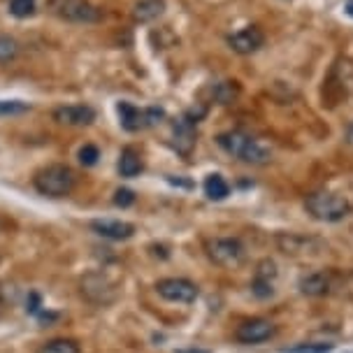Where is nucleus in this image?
<instances>
[{
    "instance_id": "39448f33",
    "label": "nucleus",
    "mask_w": 353,
    "mask_h": 353,
    "mask_svg": "<svg viewBox=\"0 0 353 353\" xmlns=\"http://www.w3.org/2000/svg\"><path fill=\"white\" fill-rule=\"evenodd\" d=\"M207 256L221 268H237L244 263V244L237 237H216L207 242Z\"/></svg>"
},
{
    "instance_id": "dca6fc26",
    "label": "nucleus",
    "mask_w": 353,
    "mask_h": 353,
    "mask_svg": "<svg viewBox=\"0 0 353 353\" xmlns=\"http://www.w3.org/2000/svg\"><path fill=\"white\" fill-rule=\"evenodd\" d=\"M330 288H332V279L325 272H312L300 279V293L309 295V298H321V295L330 293Z\"/></svg>"
},
{
    "instance_id": "1a4fd4ad",
    "label": "nucleus",
    "mask_w": 353,
    "mask_h": 353,
    "mask_svg": "<svg viewBox=\"0 0 353 353\" xmlns=\"http://www.w3.org/2000/svg\"><path fill=\"white\" fill-rule=\"evenodd\" d=\"M274 332H276V327L272 321L251 319V321H244V323L237 325L235 339L242 344H263V342H268V339H272Z\"/></svg>"
},
{
    "instance_id": "c756f323",
    "label": "nucleus",
    "mask_w": 353,
    "mask_h": 353,
    "mask_svg": "<svg viewBox=\"0 0 353 353\" xmlns=\"http://www.w3.org/2000/svg\"><path fill=\"white\" fill-rule=\"evenodd\" d=\"M179 353H207V351H179Z\"/></svg>"
},
{
    "instance_id": "2eb2a0df",
    "label": "nucleus",
    "mask_w": 353,
    "mask_h": 353,
    "mask_svg": "<svg viewBox=\"0 0 353 353\" xmlns=\"http://www.w3.org/2000/svg\"><path fill=\"white\" fill-rule=\"evenodd\" d=\"M195 123H198V119L191 117H184L174 123V149L181 156H191L195 147Z\"/></svg>"
},
{
    "instance_id": "4be33fe9",
    "label": "nucleus",
    "mask_w": 353,
    "mask_h": 353,
    "mask_svg": "<svg viewBox=\"0 0 353 353\" xmlns=\"http://www.w3.org/2000/svg\"><path fill=\"white\" fill-rule=\"evenodd\" d=\"M19 56V42L10 35H0V63H10Z\"/></svg>"
},
{
    "instance_id": "20e7f679",
    "label": "nucleus",
    "mask_w": 353,
    "mask_h": 353,
    "mask_svg": "<svg viewBox=\"0 0 353 353\" xmlns=\"http://www.w3.org/2000/svg\"><path fill=\"white\" fill-rule=\"evenodd\" d=\"M49 12L70 23H96L103 19V10L88 0H49Z\"/></svg>"
},
{
    "instance_id": "0eeeda50",
    "label": "nucleus",
    "mask_w": 353,
    "mask_h": 353,
    "mask_svg": "<svg viewBox=\"0 0 353 353\" xmlns=\"http://www.w3.org/2000/svg\"><path fill=\"white\" fill-rule=\"evenodd\" d=\"M117 110H119V117H121V125L130 132L142 130V128H147V125H154L163 119V110H156V107L137 110V107L130 103H119Z\"/></svg>"
},
{
    "instance_id": "f257e3e1",
    "label": "nucleus",
    "mask_w": 353,
    "mask_h": 353,
    "mask_svg": "<svg viewBox=\"0 0 353 353\" xmlns=\"http://www.w3.org/2000/svg\"><path fill=\"white\" fill-rule=\"evenodd\" d=\"M216 142L223 151H228L230 156H237L239 161L249 163V165H265L272 159V149L268 144H263L261 140H256V137H251L242 130L221 132Z\"/></svg>"
},
{
    "instance_id": "f03ea898",
    "label": "nucleus",
    "mask_w": 353,
    "mask_h": 353,
    "mask_svg": "<svg viewBox=\"0 0 353 353\" xmlns=\"http://www.w3.org/2000/svg\"><path fill=\"white\" fill-rule=\"evenodd\" d=\"M74 181H77V176H74L72 168L61 165V163L42 168L40 172L33 176L37 193L47 195V198H65V195H70L74 188Z\"/></svg>"
},
{
    "instance_id": "f8f14e48",
    "label": "nucleus",
    "mask_w": 353,
    "mask_h": 353,
    "mask_svg": "<svg viewBox=\"0 0 353 353\" xmlns=\"http://www.w3.org/2000/svg\"><path fill=\"white\" fill-rule=\"evenodd\" d=\"M263 42H265V35H263V30L258 26L242 28L239 33L228 37L230 49H232V52H237V54H242V56H249V54L258 52V49L263 47Z\"/></svg>"
},
{
    "instance_id": "a878e982",
    "label": "nucleus",
    "mask_w": 353,
    "mask_h": 353,
    "mask_svg": "<svg viewBox=\"0 0 353 353\" xmlns=\"http://www.w3.org/2000/svg\"><path fill=\"white\" fill-rule=\"evenodd\" d=\"M98 159H100V151H98V147H93V144H84V147L79 149V161H81V165L91 168V165H96Z\"/></svg>"
},
{
    "instance_id": "f3484780",
    "label": "nucleus",
    "mask_w": 353,
    "mask_h": 353,
    "mask_svg": "<svg viewBox=\"0 0 353 353\" xmlns=\"http://www.w3.org/2000/svg\"><path fill=\"white\" fill-rule=\"evenodd\" d=\"M144 170V163H142V156L137 154L132 147H125L121 151V156H119V172L125 179H132V176H137Z\"/></svg>"
},
{
    "instance_id": "c85d7f7f",
    "label": "nucleus",
    "mask_w": 353,
    "mask_h": 353,
    "mask_svg": "<svg viewBox=\"0 0 353 353\" xmlns=\"http://www.w3.org/2000/svg\"><path fill=\"white\" fill-rule=\"evenodd\" d=\"M349 14L353 17V0H349Z\"/></svg>"
},
{
    "instance_id": "bb28decb",
    "label": "nucleus",
    "mask_w": 353,
    "mask_h": 353,
    "mask_svg": "<svg viewBox=\"0 0 353 353\" xmlns=\"http://www.w3.org/2000/svg\"><path fill=\"white\" fill-rule=\"evenodd\" d=\"M135 203V193L130 191V188H119L114 193V205L117 207H130Z\"/></svg>"
},
{
    "instance_id": "7ed1b4c3",
    "label": "nucleus",
    "mask_w": 353,
    "mask_h": 353,
    "mask_svg": "<svg viewBox=\"0 0 353 353\" xmlns=\"http://www.w3.org/2000/svg\"><path fill=\"white\" fill-rule=\"evenodd\" d=\"M305 205H307V212L312 214L314 219L325 221V223L342 221L344 216H349V212H351V205L346 203L342 195L327 193V191L312 193Z\"/></svg>"
},
{
    "instance_id": "4468645a",
    "label": "nucleus",
    "mask_w": 353,
    "mask_h": 353,
    "mask_svg": "<svg viewBox=\"0 0 353 353\" xmlns=\"http://www.w3.org/2000/svg\"><path fill=\"white\" fill-rule=\"evenodd\" d=\"M91 230L98 232L100 237L105 239H130L135 235V225L128 223V221H114V219H98L91 221Z\"/></svg>"
},
{
    "instance_id": "cd10ccee",
    "label": "nucleus",
    "mask_w": 353,
    "mask_h": 353,
    "mask_svg": "<svg viewBox=\"0 0 353 353\" xmlns=\"http://www.w3.org/2000/svg\"><path fill=\"white\" fill-rule=\"evenodd\" d=\"M37 305H40V298H37V295L33 293V295H30V307H28V312H37V309H40V307H37Z\"/></svg>"
},
{
    "instance_id": "5701e85b",
    "label": "nucleus",
    "mask_w": 353,
    "mask_h": 353,
    "mask_svg": "<svg viewBox=\"0 0 353 353\" xmlns=\"http://www.w3.org/2000/svg\"><path fill=\"white\" fill-rule=\"evenodd\" d=\"M28 110L30 105L23 103V100H0V117H17Z\"/></svg>"
},
{
    "instance_id": "6e6552de",
    "label": "nucleus",
    "mask_w": 353,
    "mask_h": 353,
    "mask_svg": "<svg viewBox=\"0 0 353 353\" xmlns=\"http://www.w3.org/2000/svg\"><path fill=\"white\" fill-rule=\"evenodd\" d=\"M156 293L168 302H181V305H188V302H195V298H198V286L188 279L170 276V279H161L156 283Z\"/></svg>"
},
{
    "instance_id": "393cba45",
    "label": "nucleus",
    "mask_w": 353,
    "mask_h": 353,
    "mask_svg": "<svg viewBox=\"0 0 353 353\" xmlns=\"http://www.w3.org/2000/svg\"><path fill=\"white\" fill-rule=\"evenodd\" d=\"M332 344H316V342H307L291 346V349H283V353H330Z\"/></svg>"
},
{
    "instance_id": "ddd939ff",
    "label": "nucleus",
    "mask_w": 353,
    "mask_h": 353,
    "mask_svg": "<svg viewBox=\"0 0 353 353\" xmlns=\"http://www.w3.org/2000/svg\"><path fill=\"white\" fill-rule=\"evenodd\" d=\"M276 265L274 261L265 258V261L258 263L256 268V274H254V283H251V291L258 298H270L274 293V279H276Z\"/></svg>"
},
{
    "instance_id": "aec40b11",
    "label": "nucleus",
    "mask_w": 353,
    "mask_h": 353,
    "mask_svg": "<svg viewBox=\"0 0 353 353\" xmlns=\"http://www.w3.org/2000/svg\"><path fill=\"white\" fill-rule=\"evenodd\" d=\"M37 353H81L79 344L72 342V339H52L42 346Z\"/></svg>"
},
{
    "instance_id": "9b49d317",
    "label": "nucleus",
    "mask_w": 353,
    "mask_h": 353,
    "mask_svg": "<svg viewBox=\"0 0 353 353\" xmlns=\"http://www.w3.org/2000/svg\"><path fill=\"white\" fill-rule=\"evenodd\" d=\"M54 119L61 125H91L96 121V110L91 105H63L59 110H54Z\"/></svg>"
},
{
    "instance_id": "6ab92c4d",
    "label": "nucleus",
    "mask_w": 353,
    "mask_h": 353,
    "mask_svg": "<svg viewBox=\"0 0 353 353\" xmlns=\"http://www.w3.org/2000/svg\"><path fill=\"white\" fill-rule=\"evenodd\" d=\"M205 195L210 200H225L230 195L228 181H225L221 174H210L205 179Z\"/></svg>"
},
{
    "instance_id": "412c9836",
    "label": "nucleus",
    "mask_w": 353,
    "mask_h": 353,
    "mask_svg": "<svg viewBox=\"0 0 353 353\" xmlns=\"http://www.w3.org/2000/svg\"><path fill=\"white\" fill-rule=\"evenodd\" d=\"M237 93H239L237 81H221V84L214 88V98H216L221 105L232 103V100L237 98Z\"/></svg>"
},
{
    "instance_id": "b1692460",
    "label": "nucleus",
    "mask_w": 353,
    "mask_h": 353,
    "mask_svg": "<svg viewBox=\"0 0 353 353\" xmlns=\"http://www.w3.org/2000/svg\"><path fill=\"white\" fill-rule=\"evenodd\" d=\"M10 12L17 19H26V17H30L35 12V0H12Z\"/></svg>"
},
{
    "instance_id": "9d476101",
    "label": "nucleus",
    "mask_w": 353,
    "mask_h": 353,
    "mask_svg": "<svg viewBox=\"0 0 353 353\" xmlns=\"http://www.w3.org/2000/svg\"><path fill=\"white\" fill-rule=\"evenodd\" d=\"M276 247L286 256H307V254H319L321 242L314 237L295 235V232H279L276 235Z\"/></svg>"
},
{
    "instance_id": "423d86ee",
    "label": "nucleus",
    "mask_w": 353,
    "mask_h": 353,
    "mask_svg": "<svg viewBox=\"0 0 353 353\" xmlns=\"http://www.w3.org/2000/svg\"><path fill=\"white\" fill-rule=\"evenodd\" d=\"M81 295L93 305H110L117 298V286L107 274L93 272L81 279Z\"/></svg>"
},
{
    "instance_id": "a211bd4d",
    "label": "nucleus",
    "mask_w": 353,
    "mask_h": 353,
    "mask_svg": "<svg viewBox=\"0 0 353 353\" xmlns=\"http://www.w3.org/2000/svg\"><path fill=\"white\" fill-rule=\"evenodd\" d=\"M163 8H165L163 0H140V3L135 5V12H132V14H135V19L140 23H149L163 14Z\"/></svg>"
}]
</instances>
